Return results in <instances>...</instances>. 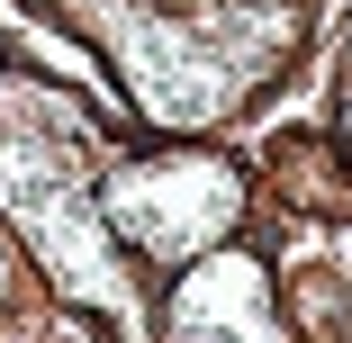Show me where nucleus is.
Here are the masks:
<instances>
[{
  "instance_id": "obj_3",
  "label": "nucleus",
  "mask_w": 352,
  "mask_h": 343,
  "mask_svg": "<svg viewBox=\"0 0 352 343\" xmlns=\"http://www.w3.org/2000/svg\"><path fill=\"white\" fill-rule=\"evenodd\" d=\"M172 343H289L271 307V271L253 253H199L172 298Z\"/></svg>"
},
{
  "instance_id": "obj_2",
  "label": "nucleus",
  "mask_w": 352,
  "mask_h": 343,
  "mask_svg": "<svg viewBox=\"0 0 352 343\" xmlns=\"http://www.w3.org/2000/svg\"><path fill=\"white\" fill-rule=\"evenodd\" d=\"M0 208L19 217V235L54 262V280L73 298H118V235L109 217H91L82 199V172H73V145H36V135H10L0 145Z\"/></svg>"
},
{
  "instance_id": "obj_1",
  "label": "nucleus",
  "mask_w": 352,
  "mask_h": 343,
  "mask_svg": "<svg viewBox=\"0 0 352 343\" xmlns=\"http://www.w3.org/2000/svg\"><path fill=\"white\" fill-rule=\"evenodd\" d=\"M100 217H109V235H126L154 262H199L244 226V172L226 154H199V145L135 154L100 181Z\"/></svg>"
},
{
  "instance_id": "obj_4",
  "label": "nucleus",
  "mask_w": 352,
  "mask_h": 343,
  "mask_svg": "<svg viewBox=\"0 0 352 343\" xmlns=\"http://www.w3.org/2000/svg\"><path fill=\"white\" fill-rule=\"evenodd\" d=\"M10 271H19V253H10V235H0V298H10Z\"/></svg>"
}]
</instances>
